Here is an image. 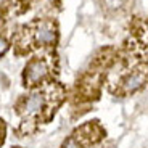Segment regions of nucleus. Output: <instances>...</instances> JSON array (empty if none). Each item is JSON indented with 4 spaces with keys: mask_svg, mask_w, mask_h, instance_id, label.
I'll return each instance as SVG.
<instances>
[{
    "mask_svg": "<svg viewBox=\"0 0 148 148\" xmlns=\"http://www.w3.org/2000/svg\"><path fill=\"white\" fill-rule=\"evenodd\" d=\"M36 39L39 44H53L56 39L55 27L48 23H42L36 31Z\"/></svg>",
    "mask_w": 148,
    "mask_h": 148,
    "instance_id": "1",
    "label": "nucleus"
},
{
    "mask_svg": "<svg viewBox=\"0 0 148 148\" xmlns=\"http://www.w3.org/2000/svg\"><path fill=\"white\" fill-rule=\"evenodd\" d=\"M45 74H47V66L44 61H32L27 66V81L31 84H36L40 79H44Z\"/></svg>",
    "mask_w": 148,
    "mask_h": 148,
    "instance_id": "2",
    "label": "nucleus"
},
{
    "mask_svg": "<svg viewBox=\"0 0 148 148\" xmlns=\"http://www.w3.org/2000/svg\"><path fill=\"white\" fill-rule=\"evenodd\" d=\"M42 106H44V97L37 93V95H32V97L27 98L24 106H23V110H24V114L32 116V114H36V113H39V111L42 110Z\"/></svg>",
    "mask_w": 148,
    "mask_h": 148,
    "instance_id": "3",
    "label": "nucleus"
},
{
    "mask_svg": "<svg viewBox=\"0 0 148 148\" xmlns=\"http://www.w3.org/2000/svg\"><path fill=\"white\" fill-rule=\"evenodd\" d=\"M145 82V76L142 73H135L132 74L130 77L126 79V82H124V89H126V92H134V90H137L142 87V84Z\"/></svg>",
    "mask_w": 148,
    "mask_h": 148,
    "instance_id": "4",
    "label": "nucleus"
},
{
    "mask_svg": "<svg viewBox=\"0 0 148 148\" xmlns=\"http://www.w3.org/2000/svg\"><path fill=\"white\" fill-rule=\"evenodd\" d=\"M103 3L108 10H118L124 5V0H103Z\"/></svg>",
    "mask_w": 148,
    "mask_h": 148,
    "instance_id": "5",
    "label": "nucleus"
},
{
    "mask_svg": "<svg viewBox=\"0 0 148 148\" xmlns=\"http://www.w3.org/2000/svg\"><path fill=\"white\" fill-rule=\"evenodd\" d=\"M7 48H8V45H7V40L0 37V55H3V53L7 52Z\"/></svg>",
    "mask_w": 148,
    "mask_h": 148,
    "instance_id": "6",
    "label": "nucleus"
}]
</instances>
